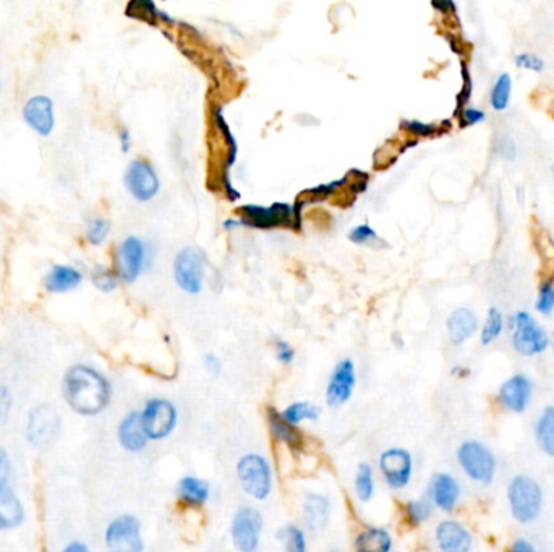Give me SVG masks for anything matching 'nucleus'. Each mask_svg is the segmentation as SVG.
I'll return each instance as SVG.
<instances>
[{
    "label": "nucleus",
    "mask_w": 554,
    "mask_h": 552,
    "mask_svg": "<svg viewBox=\"0 0 554 552\" xmlns=\"http://www.w3.org/2000/svg\"><path fill=\"white\" fill-rule=\"evenodd\" d=\"M433 2H435V5H436L439 10L446 12L447 5H451V2H453V0H433Z\"/></svg>",
    "instance_id": "obj_50"
},
{
    "label": "nucleus",
    "mask_w": 554,
    "mask_h": 552,
    "mask_svg": "<svg viewBox=\"0 0 554 552\" xmlns=\"http://www.w3.org/2000/svg\"><path fill=\"white\" fill-rule=\"evenodd\" d=\"M119 143H120L122 153H125V154L130 153V149H132V135H130L127 128H120L119 130Z\"/></svg>",
    "instance_id": "obj_48"
},
{
    "label": "nucleus",
    "mask_w": 554,
    "mask_h": 552,
    "mask_svg": "<svg viewBox=\"0 0 554 552\" xmlns=\"http://www.w3.org/2000/svg\"><path fill=\"white\" fill-rule=\"evenodd\" d=\"M141 423L149 441H161L172 434L177 426V408L167 399H149L140 412Z\"/></svg>",
    "instance_id": "obj_10"
},
{
    "label": "nucleus",
    "mask_w": 554,
    "mask_h": 552,
    "mask_svg": "<svg viewBox=\"0 0 554 552\" xmlns=\"http://www.w3.org/2000/svg\"><path fill=\"white\" fill-rule=\"evenodd\" d=\"M462 497V486L454 475L441 471L435 473L428 485V499L441 512L451 513L457 509Z\"/></svg>",
    "instance_id": "obj_18"
},
{
    "label": "nucleus",
    "mask_w": 554,
    "mask_h": 552,
    "mask_svg": "<svg viewBox=\"0 0 554 552\" xmlns=\"http://www.w3.org/2000/svg\"><path fill=\"white\" fill-rule=\"evenodd\" d=\"M276 356L284 364H290V363L294 362L295 352H294V348L286 340H277L276 342Z\"/></svg>",
    "instance_id": "obj_44"
},
{
    "label": "nucleus",
    "mask_w": 554,
    "mask_h": 552,
    "mask_svg": "<svg viewBox=\"0 0 554 552\" xmlns=\"http://www.w3.org/2000/svg\"><path fill=\"white\" fill-rule=\"evenodd\" d=\"M551 177H553V181H554V164L551 165Z\"/></svg>",
    "instance_id": "obj_51"
},
{
    "label": "nucleus",
    "mask_w": 554,
    "mask_h": 552,
    "mask_svg": "<svg viewBox=\"0 0 554 552\" xmlns=\"http://www.w3.org/2000/svg\"><path fill=\"white\" fill-rule=\"evenodd\" d=\"M205 267H207V255L201 248H183L175 256L174 277L177 285L190 295H198L203 289Z\"/></svg>",
    "instance_id": "obj_8"
},
{
    "label": "nucleus",
    "mask_w": 554,
    "mask_h": 552,
    "mask_svg": "<svg viewBox=\"0 0 554 552\" xmlns=\"http://www.w3.org/2000/svg\"><path fill=\"white\" fill-rule=\"evenodd\" d=\"M0 88H2V82H0Z\"/></svg>",
    "instance_id": "obj_53"
},
{
    "label": "nucleus",
    "mask_w": 554,
    "mask_h": 552,
    "mask_svg": "<svg viewBox=\"0 0 554 552\" xmlns=\"http://www.w3.org/2000/svg\"><path fill=\"white\" fill-rule=\"evenodd\" d=\"M533 436L538 449L554 459V405H546L545 408L538 413Z\"/></svg>",
    "instance_id": "obj_24"
},
{
    "label": "nucleus",
    "mask_w": 554,
    "mask_h": 552,
    "mask_svg": "<svg viewBox=\"0 0 554 552\" xmlns=\"http://www.w3.org/2000/svg\"><path fill=\"white\" fill-rule=\"evenodd\" d=\"M62 551L64 552H90V546L84 543V539H68L64 546H62Z\"/></svg>",
    "instance_id": "obj_47"
},
{
    "label": "nucleus",
    "mask_w": 554,
    "mask_h": 552,
    "mask_svg": "<svg viewBox=\"0 0 554 552\" xmlns=\"http://www.w3.org/2000/svg\"><path fill=\"white\" fill-rule=\"evenodd\" d=\"M479 329H480V320L469 306H459L447 316V337L453 346H463L479 332Z\"/></svg>",
    "instance_id": "obj_22"
},
{
    "label": "nucleus",
    "mask_w": 554,
    "mask_h": 552,
    "mask_svg": "<svg viewBox=\"0 0 554 552\" xmlns=\"http://www.w3.org/2000/svg\"><path fill=\"white\" fill-rule=\"evenodd\" d=\"M551 346H553V348H554V342H551Z\"/></svg>",
    "instance_id": "obj_52"
},
{
    "label": "nucleus",
    "mask_w": 554,
    "mask_h": 552,
    "mask_svg": "<svg viewBox=\"0 0 554 552\" xmlns=\"http://www.w3.org/2000/svg\"><path fill=\"white\" fill-rule=\"evenodd\" d=\"M88 279L92 282V287L101 294H114L120 285V277L114 267H109L106 264H94L88 271Z\"/></svg>",
    "instance_id": "obj_30"
},
{
    "label": "nucleus",
    "mask_w": 554,
    "mask_h": 552,
    "mask_svg": "<svg viewBox=\"0 0 554 552\" xmlns=\"http://www.w3.org/2000/svg\"><path fill=\"white\" fill-rule=\"evenodd\" d=\"M26 507L22 495L10 485L0 486V533H10L25 525Z\"/></svg>",
    "instance_id": "obj_21"
},
{
    "label": "nucleus",
    "mask_w": 554,
    "mask_h": 552,
    "mask_svg": "<svg viewBox=\"0 0 554 552\" xmlns=\"http://www.w3.org/2000/svg\"><path fill=\"white\" fill-rule=\"evenodd\" d=\"M112 384L104 372L90 363L66 366L60 378V396L66 407L84 418L98 416L112 402Z\"/></svg>",
    "instance_id": "obj_1"
},
{
    "label": "nucleus",
    "mask_w": 554,
    "mask_h": 552,
    "mask_svg": "<svg viewBox=\"0 0 554 552\" xmlns=\"http://www.w3.org/2000/svg\"><path fill=\"white\" fill-rule=\"evenodd\" d=\"M104 543L109 551L141 552L143 536H141L140 520L132 513H120L110 520L104 530Z\"/></svg>",
    "instance_id": "obj_9"
},
{
    "label": "nucleus",
    "mask_w": 554,
    "mask_h": 552,
    "mask_svg": "<svg viewBox=\"0 0 554 552\" xmlns=\"http://www.w3.org/2000/svg\"><path fill=\"white\" fill-rule=\"evenodd\" d=\"M509 338L514 352L523 358H533L551 348L553 338L533 314L519 310L507 320Z\"/></svg>",
    "instance_id": "obj_3"
},
{
    "label": "nucleus",
    "mask_w": 554,
    "mask_h": 552,
    "mask_svg": "<svg viewBox=\"0 0 554 552\" xmlns=\"http://www.w3.org/2000/svg\"><path fill=\"white\" fill-rule=\"evenodd\" d=\"M205 368H207V372H211V374H219V372H221V368H223V364H221L219 358L215 356V355H207V358H205Z\"/></svg>",
    "instance_id": "obj_49"
},
{
    "label": "nucleus",
    "mask_w": 554,
    "mask_h": 552,
    "mask_svg": "<svg viewBox=\"0 0 554 552\" xmlns=\"http://www.w3.org/2000/svg\"><path fill=\"white\" fill-rule=\"evenodd\" d=\"M380 469L391 489H404L414 475V460L406 449L392 447L381 453Z\"/></svg>",
    "instance_id": "obj_16"
},
{
    "label": "nucleus",
    "mask_w": 554,
    "mask_h": 552,
    "mask_svg": "<svg viewBox=\"0 0 554 552\" xmlns=\"http://www.w3.org/2000/svg\"><path fill=\"white\" fill-rule=\"evenodd\" d=\"M511 551L513 552H535L537 551V548H535V544L532 543L530 539L527 538H515L514 539L513 544H511Z\"/></svg>",
    "instance_id": "obj_46"
},
{
    "label": "nucleus",
    "mask_w": 554,
    "mask_h": 552,
    "mask_svg": "<svg viewBox=\"0 0 554 552\" xmlns=\"http://www.w3.org/2000/svg\"><path fill=\"white\" fill-rule=\"evenodd\" d=\"M535 311L541 316H551L554 313V279L545 277L540 282L535 298Z\"/></svg>",
    "instance_id": "obj_34"
},
{
    "label": "nucleus",
    "mask_w": 554,
    "mask_h": 552,
    "mask_svg": "<svg viewBox=\"0 0 554 552\" xmlns=\"http://www.w3.org/2000/svg\"><path fill=\"white\" fill-rule=\"evenodd\" d=\"M179 497L183 504L191 507L203 505L209 497V485L205 479L185 477L179 483Z\"/></svg>",
    "instance_id": "obj_28"
},
{
    "label": "nucleus",
    "mask_w": 554,
    "mask_h": 552,
    "mask_svg": "<svg viewBox=\"0 0 554 552\" xmlns=\"http://www.w3.org/2000/svg\"><path fill=\"white\" fill-rule=\"evenodd\" d=\"M356 548L360 552H388L392 538L383 528H368L356 538Z\"/></svg>",
    "instance_id": "obj_29"
},
{
    "label": "nucleus",
    "mask_w": 554,
    "mask_h": 552,
    "mask_svg": "<svg viewBox=\"0 0 554 552\" xmlns=\"http://www.w3.org/2000/svg\"><path fill=\"white\" fill-rule=\"evenodd\" d=\"M348 239L356 245H366V243H372L374 240H378V233L374 232L372 225L362 223V225H356L350 231Z\"/></svg>",
    "instance_id": "obj_40"
},
{
    "label": "nucleus",
    "mask_w": 554,
    "mask_h": 552,
    "mask_svg": "<svg viewBox=\"0 0 554 552\" xmlns=\"http://www.w3.org/2000/svg\"><path fill=\"white\" fill-rule=\"evenodd\" d=\"M241 225L251 229H276V227H294L300 229V206H290L286 203H274L273 206L247 205L239 209Z\"/></svg>",
    "instance_id": "obj_6"
},
{
    "label": "nucleus",
    "mask_w": 554,
    "mask_h": 552,
    "mask_svg": "<svg viewBox=\"0 0 554 552\" xmlns=\"http://www.w3.org/2000/svg\"><path fill=\"white\" fill-rule=\"evenodd\" d=\"M117 441L125 452L138 453L145 451L148 444V436L141 423L140 412L132 410L127 413L117 425Z\"/></svg>",
    "instance_id": "obj_23"
},
{
    "label": "nucleus",
    "mask_w": 554,
    "mask_h": 552,
    "mask_svg": "<svg viewBox=\"0 0 554 552\" xmlns=\"http://www.w3.org/2000/svg\"><path fill=\"white\" fill-rule=\"evenodd\" d=\"M277 536L281 538L282 543L286 544V549L292 552H303L306 549L305 533L298 527L282 528Z\"/></svg>",
    "instance_id": "obj_37"
},
{
    "label": "nucleus",
    "mask_w": 554,
    "mask_h": 552,
    "mask_svg": "<svg viewBox=\"0 0 554 552\" xmlns=\"http://www.w3.org/2000/svg\"><path fill=\"white\" fill-rule=\"evenodd\" d=\"M263 531L261 513L253 507H242L232 519V539L242 552L255 551Z\"/></svg>",
    "instance_id": "obj_15"
},
{
    "label": "nucleus",
    "mask_w": 554,
    "mask_h": 552,
    "mask_svg": "<svg viewBox=\"0 0 554 552\" xmlns=\"http://www.w3.org/2000/svg\"><path fill=\"white\" fill-rule=\"evenodd\" d=\"M506 328H507V321H506L505 313L497 306H489L487 316L479 329L481 346H493L505 334Z\"/></svg>",
    "instance_id": "obj_27"
},
{
    "label": "nucleus",
    "mask_w": 554,
    "mask_h": 552,
    "mask_svg": "<svg viewBox=\"0 0 554 552\" xmlns=\"http://www.w3.org/2000/svg\"><path fill=\"white\" fill-rule=\"evenodd\" d=\"M457 463L467 478L481 486H488L497 478V455L488 445L477 439L463 441L459 445Z\"/></svg>",
    "instance_id": "obj_5"
},
{
    "label": "nucleus",
    "mask_w": 554,
    "mask_h": 552,
    "mask_svg": "<svg viewBox=\"0 0 554 552\" xmlns=\"http://www.w3.org/2000/svg\"><path fill=\"white\" fill-rule=\"evenodd\" d=\"M146 266V245L136 235L125 237L114 250V269L120 281L133 284L140 279Z\"/></svg>",
    "instance_id": "obj_11"
},
{
    "label": "nucleus",
    "mask_w": 554,
    "mask_h": 552,
    "mask_svg": "<svg viewBox=\"0 0 554 552\" xmlns=\"http://www.w3.org/2000/svg\"><path fill=\"white\" fill-rule=\"evenodd\" d=\"M356 493L362 503L372 501L373 495H374V478H373V469L370 463H360L356 469Z\"/></svg>",
    "instance_id": "obj_33"
},
{
    "label": "nucleus",
    "mask_w": 554,
    "mask_h": 552,
    "mask_svg": "<svg viewBox=\"0 0 554 552\" xmlns=\"http://www.w3.org/2000/svg\"><path fill=\"white\" fill-rule=\"evenodd\" d=\"M356 384V364L352 360L338 363L326 389V400L331 407L347 404Z\"/></svg>",
    "instance_id": "obj_19"
},
{
    "label": "nucleus",
    "mask_w": 554,
    "mask_h": 552,
    "mask_svg": "<svg viewBox=\"0 0 554 552\" xmlns=\"http://www.w3.org/2000/svg\"><path fill=\"white\" fill-rule=\"evenodd\" d=\"M237 478L247 495L265 501L273 491V471L265 457L258 453L243 455L237 463Z\"/></svg>",
    "instance_id": "obj_7"
},
{
    "label": "nucleus",
    "mask_w": 554,
    "mask_h": 552,
    "mask_svg": "<svg viewBox=\"0 0 554 552\" xmlns=\"http://www.w3.org/2000/svg\"><path fill=\"white\" fill-rule=\"evenodd\" d=\"M533 400V381L523 372H515L497 388V402L501 410L522 415L529 410Z\"/></svg>",
    "instance_id": "obj_14"
},
{
    "label": "nucleus",
    "mask_w": 554,
    "mask_h": 552,
    "mask_svg": "<svg viewBox=\"0 0 554 552\" xmlns=\"http://www.w3.org/2000/svg\"><path fill=\"white\" fill-rule=\"evenodd\" d=\"M13 477V460L10 457L9 451L0 445V486L10 485V479Z\"/></svg>",
    "instance_id": "obj_41"
},
{
    "label": "nucleus",
    "mask_w": 554,
    "mask_h": 552,
    "mask_svg": "<svg viewBox=\"0 0 554 552\" xmlns=\"http://www.w3.org/2000/svg\"><path fill=\"white\" fill-rule=\"evenodd\" d=\"M125 190L133 199L140 203H148L154 199L161 188V181L154 167L146 159H132L124 173Z\"/></svg>",
    "instance_id": "obj_12"
},
{
    "label": "nucleus",
    "mask_w": 554,
    "mask_h": 552,
    "mask_svg": "<svg viewBox=\"0 0 554 552\" xmlns=\"http://www.w3.org/2000/svg\"><path fill=\"white\" fill-rule=\"evenodd\" d=\"M433 503H431L428 497H425V499H415V501H410V503H407L406 505V517L409 521H410V525H422L425 521H428L431 519V515H433Z\"/></svg>",
    "instance_id": "obj_36"
},
{
    "label": "nucleus",
    "mask_w": 554,
    "mask_h": 552,
    "mask_svg": "<svg viewBox=\"0 0 554 552\" xmlns=\"http://www.w3.org/2000/svg\"><path fill=\"white\" fill-rule=\"evenodd\" d=\"M462 125L465 127H470V125L483 124L487 120V114L477 108H465L462 110V116H461Z\"/></svg>",
    "instance_id": "obj_43"
},
{
    "label": "nucleus",
    "mask_w": 554,
    "mask_h": 552,
    "mask_svg": "<svg viewBox=\"0 0 554 552\" xmlns=\"http://www.w3.org/2000/svg\"><path fill=\"white\" fill-rule=\"evenodd\" d=\"M513 98V76L507 72H503L497 76L493 83V88L489 92V106L497 112H505L509 108Z\"/></svg>",
    "instance_id": "obj_31"
},
{
    "label": "nucleus",
    "mask_w": 554,
    "mask_h": 552,
    "mask_svg": "<svg viewBox=\"0 0 554 552\" xmlns=\"http://www.w3.org/2000/svg\"><path fill=\"white\" fill-rule=\"evenodd\" d=\"M110 223L102 215H92L84 225V240L90 247H102L110 235Z\"/></svg>",
    "instance_id": "obj_32"
},
{
    "label": "nucleus",
    "mask_w": 554,
    "mask_h": 552,
    "mask_svg": "<svg viewBox=\"0 0 554 552\" xmlns=\"http://www.w3.org/2000/svg\"><path fill=\"white\" fill-rule=\"evenodd\" d=\"M435 539L439 549L444 552H469L473 548L470 530L459 520L439 521L435 530Z\"/></svg>",
    "instance_id": "obj_20"
},
{
    "label": "nucleus",
    "mask_w": 554,
    "mask_h": 552,
    "mask_svg": "<svg viewBox=\"0 0 554 552\" xmlns=\"http://www.w3.org/2000/svg\"><path fill=\"white\" fill-rule=\"evenodd\" d=\"M62 416L52 404H36L26 413L23 439L38 452H48L62 436Z\"/></svg>",
    "instance_id": "obj_4"
},
{
    "label": "nucleus",
    "mask_w": 554,
    "mask_h": 552,
    "mask_svg": "<svg viewBox=\"0 0 554 552\" xmlns=\"http://www.w3.org/2000/svg\"><path fill=\"white\" fill-rule=\"evenodd\" d=\"M331 513L330 501L321 495H308L303 503V521L312 531H320L326 527Z\"/></svg>",
    "instance_id": "obj_25"
},
{
    "label": "nucleus",
    "mask_w": 554,
    "mask_h": 552,
    "mask_svg": "<svg viewBox=\"0 0 554 552\" xmlns=\"http://www.w3.org/2000/svg\"><path fill=\"white\" fill-rule=\"evenodd\" d=\"M507 507L513 519L521 525L537 521L545 507V491L537 479L525 473L514 475L506 489Z\"/></svg>",
    "instance_id": "obj_2"
},
{
    "label": "nucleus",
    "mask_w": 554,
    "mask_h": 552,
    "mask_svg": "<svg viewBox=\"0 0 554 552\" xmlns=\"http://www.w3.org/2000/svg\"><path fill=\"white\" fill-rule=\"evenodd\" d=\"M22 118L34 135L40 138H49L57 127L56 102L48 94H33L23 102Z\"/></svg>",
    "instance_id": "obj_13"
},
{
    "label": "nucleus",
    "mask_w": 554,
    "mask_h": 552,
    "mask_svg": "<svg viewBox=\"0 0 554 552\" xmlns=\"http://www.w3.org/2000/svg\"><path fill=\"white\" fill-rule=\"evenodd\" d=\"M268 423L269 429L276 441L284 442L289 445L292 449H298L302 445V436L295 429V425H292L289 421L282 416V413H277L274 408H269L268 412Z\"/></svg>",
    "instance_id": "obj_26"
},
{
    "label": "nucleus",
    "mask_w": 554,
    "mask_h": 552,
    "mask_svg": "<svg viewBox=\"0 0 554 552\" xmlns=\"http://www.w3.org/2000/svg\"><path fill=\"white\" fill-rule=\"evenodd\" d=\"M514 64L517 68L533 72V74H541L545 70V60L533 52H519L514 57Z\"/></svg>",
    "instance_id": "obj_39"
},
{
    "label": "nucleus",
    "mask_w": 554,
    "mask_h": 552,
    "mask_svg": "<svg viewBox=\"0 0 554 552\" xmlns=\"http://www.w3.org/2000/svg\"><path fill=\"white\" fill-rule=\"evenodd\" d=\"M497 151L505 161H514L517 157V145L511 136H501L497 141Z\"/></svg>",
    "instance_id": "obj_42"
},
{
    "label": "nucleus",
    "mask_w": 554,
    "mask_h": 552,
    "mask_svg": "<svg viewBox=\"0 0 554 552\" xmlns=\"http://www.w3.org/2000/svg\"><path fill=\"white\" fill-rule=\"evenodd\" d=\"M15 408V396L9 384H0V428L9 423Z\"/></svg>",
    "instance_id": "obj_38"
},
{
    "label": "nucleus",
    "mask_w": 554,
    "mask_h": 552,
    "mask_svg": "<svg viewBox=\"0 0 554 552\" xmlns=\"http://www.w3.org/2000/svg\"><path fill=\"white\" fill-rule=\"evenodd\" d=\"M320 415H321V410L310 402H295V404L287 407L282 413V416L292 425H298L300 421L318 420Z\"/></svg>",
    "instance_id": "obj_35"
},
{
    "label": "nucleus",
    "mask_w": 554,
    "mask_h": 552,
    "mask_svg": "<svg viewBox=\"0 0 554 552\" xmlns=\"http://www.w3.org/2000/svg\"><path fill=\"white\" fill-rule=\"evenodd\" d=\"M84 272L74 263H54L42 276V289L49 295H66L84 282Z\"/></svg>",
    "instance_id": "obj_17"
},
{
    "label": "nucleus",
    "mask_w": 554,
    "mask_h": 552,
    "mask_svg": "<svg viewBox=\"0 0 554 552\" xmlns=\"http://www.w3.org/2000/svg\"><path fill=\"white\" fill-rule=\"evenodd\" d=\"M404 127H406L409 132L414 133V135H420V136H428V135L435 133V127L433 125L423 124V122H418V120L404 122Z\"/></svg>",
    "instance_id": "obj_45"
}]
</instances>
